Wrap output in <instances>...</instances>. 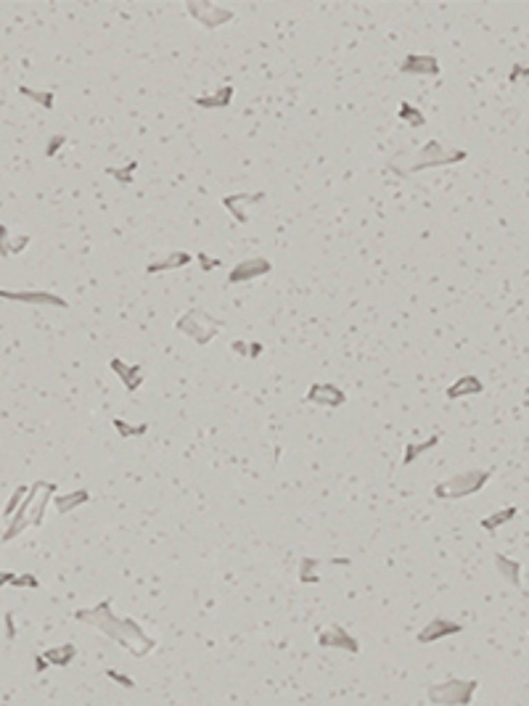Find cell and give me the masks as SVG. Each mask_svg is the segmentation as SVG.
<instances>
[{
    "mask_svg": "<svg viewBox=\"0 0 529 706\" xmlns=\"http://www.w3.org/2000/svg\"><path fill=\"white\" fill-rule=\"evenodd\" d=\"M56 487L59 484H53V481H35L30 487V492L24 497V503L19 505V511L8 519V526H6V532H3V542H11L14 537H19L27 526H40L43 524V519H46V511L48 505H50V500L56 497Z\"/></svg>",
    "mask_w": 529,
    "mask_h": 706,
    "instance_id": "6da1fadb",
    "label": "cell"
},
{
    "mask_svg": "<svg viewBox=\"0 0 529 706\" xmlns=\"http://www.w3.org/2000/svg\"><path fill=\"white\" fill-rule=\"evenodd\" d=\"M492 479V471L490 468H471V471H461L450 479L439 481L434 487V495L439 500H461V497H469L482 492L484 484Z\"/></svg>",
    "mask_w": 529,
    "mask_h": 706,
    "instance_id": "7a4b0ae2",
    "label": "cell"
},
{
    "mask_svg": "<svg viewBox=\"0 0 529 706\" xmlns=\"http://www.w3.org/2000/svg\"><path fill=\"white\" fill-rule=\"evenodd\" d=\"M175 328L185 333L191 342H196V344H210L212 339L217 336V331L223 328V320L220 317L210 315L207 310H201V307H191V310H185L178 320H175Z\"/></svg>",
    "mask_w": 529,
    "mask_h": 706,
    "instance_id": "3957f363",
    "label": "cell"
},
{
    "mask_svg": "<svg viewBox=\"0 0 529 706\" xmlns=\"http://www.w3.org/2000/svg\"><path fill=\"white\" fill-rule=\"evenodd\" d=\"M479 691L476 680H445L429 685V701L437 706H469L474 693Z\"/></svg>",
    "mask_w": 529,
    "mask_h": 706,
    "instance_id": "277c9868",
    "label": "cell"
},
{
    "mask_svg": "<svg viewBox=\"0 0 529 706\" xmlns=\"http://www.w3.org/2000/svg\"><path fill=\"white\" fill-rule=\"evenodd\" d=\"M469 154L463 149H445L439 140H426L423 146L413 159H410V172H421V169H431V167H447L455 165V162H463Z\"/></svg>",
    "mask_w": 529,
    "mask_h": 706,
    "instance_id": "5b68a950",
    "label": "cell"
},
{
    "mask_svg": "<svg viewBox=\"0 0 529 706\" xmlns=\"http://www.w3.org/2000/svg\"><path fill=\"white\" fill-rule=\"evenodd\" d=\"M75 619L82 622V624H91L95 630L106 632L111 640L122 643V619L111 614V601L98 603L95 609H80V611H75Z\"/></svg>",
    "mask_w": 529,
    "mask_h": 706,
    "instance_id": "8992f818",
    "label": "cell"
},
{
    "mask_svg": "<svg viewBox=\"0 0 529 706\" xmlns=\"http://www.w3.org/2000/svg\"><path fill=\"white\" fill-rule=\"evenodd\" d=\"M185 11L196 19L204 30H214V27H223L228 21H233V11L230 8H223V6H214L210 0H188L185 3Z\"/></svg>",
    "mask_w": 529,
    "mask_h": 706,
    "instance_id": "52a82bcc",
    "label": "cell"
},
{
    "mask_svg": "<svg viewBox=\"0 0 529 706\" xmlns=\"http://www.w3.org/2000/svg\"><path fill=\"white\" fill-rule=\"evenodd\" d=\"M304 402H313L320 407H342L347 402V394L331 381H315L304 394Z\"/></svg>",
    "mask_w": 529,
    "mask_h": 706,
    "instance_id": "ba28073f",
    "label": "cell"
},
{
    "mask_svg": "<svg viewBox=\"0 0 529 706\" xmlns=\"http://www.w3.org/2000/svg\"><path fill=\"white\" fill-rule=\"evenodd\" d=\"M0 299L21 301V304H46V307H61V310L69 307V301L59 294H53V291H8V288H0Z\"/></svg>",
    "mask_w": 529,
    "mask_h": 706,
    "instance_id": "9c48e42d",
    "label": "cell"
},
{
    "mask_svg": "<svg viewBox=\"0 0 529 706\" xmlns=\"http://www.w3.org/2000/svg\"><path fill=\"white\" fill-rule=\"evenodd\" d=\"M272 270L270 259H265V257H249V259H243L239 262L230 275H228V284H246V281H254V278H262V275H268Z\"/></svg>",
    "mask_w": 529,
    "mask_h": 706,
    "instance_id": "30bf717a",
    "label": "cell"
},
{
    "mask_svg": "<svg viewBox=\"0 0 529 706\" xmlns=\"http://www.w3.org/2000/svg\"><path fill=\"white\" fill-rule=\"evenodd\" d=\"M317 646L320 648H342V651H349V653H358L360 646L358 640L349 635L342 624H331L328 630H323L317 635Z\"/></svg>",
    "mask_w": 529,
    "mask_h": 706,
    "instance_id": "8fae6325",
    "label": "cell"
},
{
    "mask_svg": "<svg viewBox=\"0 0 529 706\" xmlns=\"http://www.w3.org/2000/svg\"><path fill=\"white\" fill-rule=\"evenodd\" d=\"M458 632H463V624H458L453 619H445V616H437V619H431V622L416 635V640H418V643H434V640H442V638H447V635H458Z\"/></svg>",
    "mask_w": 529,
    "mask_h": 706,
    "instance_id": "7c38bea8",
    "label": "cell"
},
{
    "mask_svg": "<svg viewBox=\"0 0 529 706\" xmlns=\"http://www.w3.org/2000/svg\"><path fill=\"white\" fill-rule=\"evenodd\" d=\"M400 72L402 75H426V77H437L439 75V61L437 56H426V53H410L402 59L400 64Z\"/></svg>",
    "mask_w": 529,
    "mask_h": 706,
    "instance_id": "4fadbf2b",
    "label": "cell"
},
{
    "mask_svg": "<svg viewBox=\"0 0 529 706\" xmlns=\"http://www.w3.org/2000/svg\"><path fill=\"white\" fill-rule=\"evenodd\" d=\"M259 201H265V194H233L223 198V207L233 214L236 223H249L246 210H249L252 204H259Z\"/></svg>",
    "mask_w": 529,
    "mask_h": 706,
    "instance_id": "5bb4252c",
    "label": "cell"
},
{
    "mask_svg": "<svg viewBox=\"0 0 529 706\" xmlns=\"http://www.w3.org/2000/svg\"><path fill=\"white\" fill-rule=\"evenodd\" d=\"M191 262H194V254H188V252H165V254H159L154 262L146 265V272H149V275H156V272L178 270V268H185V265H191Z\"/></svg>",
    "mask_w": 529,
    "mask_h": 706,
    "instance_id": "9a60e30c",
    "label": "cell"
},
{
    "mask_svg": "<svg viewBox=\"0 0 529 706\" xmlns=\"http://www.w3.org/2000/svg\"><path fill=\"white\" fill-rule=\"evenodd\" d=\"M109 368L120 376V381L124 384V389L127 391H136L140 389V384H143V371L133 365V362H124L120 357H114V360H109Z\"/></svg>",
    "mask_w": 529,
    "mask_h": 706,
    "instance_id": "2e32d148",
    "label": "cell"
},
{
    "mask_svg": "<svg viewBox=\"0 0 529 706\" xmlns=\"http://www.w3.org/2000/svg\"><path fill=\"white\" fill-rule=\"evenodd\" d=\"M30 236L24 233H11L8 227L0 223V257H11V254H21L27 246H30Z\"/></svg>",
    "mask_w": 529,
    "mask_h": 706,
    "instance_id": "e0dca14e",
    "label": "cell"
},
{
    "mask_svg": "<svg viewBox=\"0 0 529 706\" xmlns=\"http://www.w3.org/2000/svg\"><path fill=\"white\" fill-rule=\"evenodd\" d=\"M230 101H233V85H220L207 95L194 98V104L201 106V109H225V106H230Z\"/></svg>",
    "mask_w": 529,
    "mask_h": 706,
    "instance_id": "ac0fdd59",
    "label": "cell"
},
{
    "mask_svg": "<svg viewBox=\"0 0 529 706\" xmlns=\"http://www.w3.org/2000/svg\"><path fill=\"white\" fill-rule=\"evenodd\" d=\"M484 384L479 376H461L453 387H447V400H461V397H471V394H482Z\"/></svg>",
    "mask_w": 529,
    "mask_h": 706,
    "instance_id": "d6986e66",
    "label": "cell"
},
{
    "mask_svg": "<svg viewBox=\"0 0 529 706\" xmlns=\"http://www.w3.org/2000/svg\"><path fill=\"white\" fill-rule=\"evenodd\" d=\"M91 500V492L88 490H75V492H61V495L53 497V505H56V511L59 513H69L80 508V505H85Z\"/></svg>",
    "mask_w": 529,
    "mask_h": 706,
    "instance_id": "ffe728a7",
    "label": "cell"
},
{
    "mask_svg": "<svg viewBox=\"0 0 529 706\" xmlns=\"http://www.w3.org/2000/svg\"><path fill=\"white\" fill-rule=\"evenodd\" d=\"M495 569L500 571V577H505L514 587H521V564L508 556H495Z\"/></svg>",
    "mask_w": 529,
    "mask_h": 706,
    "instance_id": "44dd1931",
    "label": "cell"
},
{
    "mask_svg": "<svg viewBox=\"0 0 529 706\" xmlns=\"http://www.w3.org/2000/svg\"><path fill=\"white\" fill-rule=\"evenodd\" d=\"M439 445V434H431L426 442H410V445H405V455H402V466H410L413 461H418L423 452H429V450H434Z\"/></svg>",
    "mask_w": 529,
    "mask_h": 706,
    "instance_id": "7402d4cb",
    "label": "cell"
},
{
    "mask_svg": "<svg viewBox=\"0 0 529 706\" xmlns=\"http://www.w3.org/2000/svg\"><path fill=\"white\" fill-rule=\"evenodd\" d=\"M516 513H519V508H516V505H505V508H500V511L490 513V516H484V519H482V529H487V532H495L498 526L508 524V521H514Z\"/></svg>",
    "mask_w": 529,
    "mask_h": 706,
    "instance_id": "603a6c76",
    "label": "cell"
},
{
    "mask_svg": "<svg viewBox=\"0 0 529 706\" xmlns=\"http://www.w3.org/2000/svg\"><path fill=\"white\" fill-rule=\"evenodd\" d=\"M43 656H46L48 664H56V667H66L69 661H75L77 648H75V643H64V646H56V648H50V651H46Z\"/></svg>",
    "mask_w": 529,
    "mask_h": 706,
    "instance_id": "cb8c5ba5",
    "label": "cell"
},
{
    "mask_svg": "<svg viewBox=\"0 0 529 706\" xmlns=\"http://www.w3.org/2000/svg\"><path fill=\"white\" fill-rule=\"evenodd\" d=\"M136 172H138V162H130V165L122 167V169L106 167V175H111V178L117 183H122V185H133V183H136Z\"/></svg>",
    "mask_w": 529,
    "mask_h": 706,
    "instance_id": "d4e9b609",
    "label": "cell"
},
{
    "mask_svg": "<svg viewBox=\"0 0 529 706\" xmlns=\"http://www.w3.org/2000/svg\"><path fill=\"white\" fill-rule=\"evenodd\" d=\"M19 93H21V95H27V98H32L35 104L43 106V109H53V104H56V93L53 91H30L27 85H21Z\"/></svg>",
    "mask_w": 529,
    "mask_h": 706,
    "instance_id": "484cf974",
    "label": "cell"
},
{
    "mask_svg": "<svg viewBox=\"0 0 529 706\" xmlns=\"http://www.w3.org/2000/svg\"><path fill=\"white\" fill-rule=\"evenodd\" d=\"M27 492H30V487L27 484H19L14 490V495L6 500V508H3V519H11L16 511H19V505L24 503V497H27Z\"/></svg>",
    "mask_w": 529,
    "mask_h": 706,
    "instance_id": "4316f807",
    "label": "cell"
},
{
    "mask_svg": "<svg viewBox=\"0 0 529 706\" xmlns=\"http://www.w3.org/2000/svg\"><path fill=\"white\" fill-rule=\"evenodd\" d=\"M111 426H114V431L122 436V439H130V436H140V434H146L149 431V423H140V426H133V423H127V421H122V418H114L111 421Z\"/></svg>",
    "mask_w": 529,
    "mask_h": 706,
    "instance_id": "83f0119b",
    "label": "cell"
},
{
    "mask_svg": "<svg viewBox=\"0 0 529 706\" xmlns=\"http://www.w3.org/2000/svg\"><path fill=\"white\" fill-rule=\"evenodd\" d=\"M400 120L408 122L410 127H423V124H426V117H423L416 106H410L408 101L400 104Z\"/></svg>",
    "mask_w": 529,
    "mask_h": 706,
    "instance_id": "f1b7e54d",
    "label": "cell"
},
{
    "mask_svg": "<svg viewBox=\"0 0 529 706\" xmlns=\"http://www.w3.org/2000/svg\"><path fill=\"white\" fill-rule=\"evenodd\" d=\"M317 566H320L317 558H302V564H299V579H302V582H317V579H320L315 574Z\"/></svg>",
    "mask_w": 529,
    "mask_h": 706,
    "instance_id": "f546056e",
    "label": "cell"
},
{
    "mask_svg": "<svg viewBox=\"0 0 529 706\" xmlns=\"http://www.w3.org/2000/svg\"><path fill=\"white\" fill-rule=\"evenodd\" d=\"M14 587H40V582H37V577H32V574H16V579H14Z\"/></svg>",
    "mask_w": 529,
    "mask_h": 706,
    "instance_id": "4dcf8cb0",
    "label": "cell"
},
{
    "mask_svg": "<svg viewBox=\"0 0 529 706\" xmlns=\"http://www.w3.org/2000/svg\"><path fill=\"white\" fill-rule=\"evenodd\" d=\"M106 675L111 677V680H117L122 688H133V685H136V682H133V677L122 675V672H117V669H106Z\"/></svg>",
    "mask_w": 529,
    "mask_h": 706,
    "instance_id": "1f68e13d",
    "label": "cell"
},
{
    "mask_svg": "<svg viewBox=\"0 0 529 706\" xmlns=\"http://www.w3.org/2000/svg\"><path fill=\"white\" fill-rule=\"evenodd\" d=\"M66 143V136H53L48 140V149H46V156H53V154H59V149Z\"/></svg>",
    "mask_w": 529,
    "mask_h": 706,
    "instance_id": "d6a6232c",
    "label": "cell"
},
{
    "mask_svg": "<svg viewBox=\"0 0 529 706\" xmlns=\"http://www.w3.org/2000/svg\"><path fill=\"white\" fill-rule=\"evenodd\" d=\"M527 77H529V66L514 64V69H511V75H508V80H511V82H516V80H527Z\"/></svg>",
    "mask_w": 529,
    "mask_h": 706,
    "instance_id": "836d02e7",
    "label": "cell"
},
{
    "mask_svg": "<svg viewBox=\"0 0 529 706\" xmlns=\"http://www.w3.org/2000/svg\"><path fill=\"white\" fill-rule=\"evenodd\" d=\"M198 262H201V270H204V272L214 270V268H217V265H220V262H217V259H210V257H207V254H198Z\"/></svg>",
    "mask_w": 529,
    "mask_h": 706,
    "instance_id": "e575fe53",
    "label": "cell"
},
{
    "mask_svg": "<svg viewBox=\"0 0 529 706\" xmlns=\"http://www.w3.org/2000/svg\"><path fill=\"white\" fill-rule=\"evenodd\" d=\"M6 635H8V640L16 638V624H14V614H11V611L6 614Z\"/></svg>",
    "mask_w": 529,
    "mask_h": 706,
    "instance_id": "d590c367",
    "label": "cell"
},
{
    "mask_svg": "<svg viewBox=\"0 0 529 706\" xmlns=\"http://www.w3.org/2000/svg\"><path fill=\"white\" fill-rule=\"evenodd\" d=\"M14 579H16V574H14V571H0V587H6V585H14Z\"/></svg>",
    "mask_w": 529,
    "mask_h": 706,
    "instance_id": "8d00e7d4",
    "label": "cell"
},
{
    "mask_svg": "<svg viewBox=\"0 0 529 706\" xmlns=\"http://www.w3.org/2000/svg\"><path fill=\"white\" fill-rule=\"evenodd\" d=\"M233 349H236V352H241L243 357H246V352H249V346L243 344V342H236V344H233Z\"/></svg>",
    "mask_w": 529,
    "mask_h": 706,
    "instance_id": "74e56055",
    "label": "cell"
},
{
    "mask_svg": "<svg viewBox=\"0 0 529 706\" xmlns=\"http://www.w3.org/2000/svg\"><path fill=\"white\" fill-rule=\"evenodd\" d=\"M259 352H262V344H252V346H249V357H257Z\"/></svg>",
    "mask_w": 529,
    "mask_h": 706,
    "instance_id": "f35d334b",
    "label": "cell"
},
{
    "mask_svg": "<svg viewBox=\"0 0 529 706\" xmlns=\"http://www.w3.org/2000/svg\"><path fill=\"white\" fill-rule=\"evenodd\" d=\"M35 661H37V672H43V669H46V667H48L46 656H37V659H35Z\"/></svg>",
    "mask_w": 529,
    "mask_h": 706,
    "instance_id": "ab89813d",
    "label": "cell"
}]
</instances>
